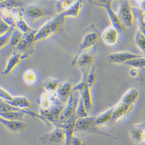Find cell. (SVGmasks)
<instances>
[{
	"mask_svg": "<svg viewBox=\"0 0 145 145\" xmlns=\"http://www.w3.org/2000/svg\"><path fill=\"white\" fill-rule=\"evenodd\" d=\"M65 18L62 14H60L44 23L36 32L34 39V42H37L51 37L63 25Z\"/></svg>",
	"mask_w": 145,
	"mask_h": 145,
	"instance_id": "1",
	"label": "cell"
},
{
	"mask_svg": "<svg viewBox=\"0 0 145 145\" xmlns=\"http://www.w3.org/2000/svg\"><path fill=\"white\" fill-rule=\"evenodd\" d=\"M96 118L95 117H87L85 118H77L76 122V131H83V132H90L96 134H101L112 137L114 139L117 138L113 136H111L108 134L102 132L97 128V125L96 124Z\"/></svg>",
	"mask_w": 145,
	"mask_h": 145,
	"instance_id": "2",
	"label": "cell"
},
{
	"mask_svg": "<svg viewBox=\"0 0 145 145\" xmlns=\"http://www.w3.org/2000/svg\"><path fill=\"white\" fill-rule=\"evenodd\" d=\"M87 78L82 77L81 81L73 87V92L77 91L79 92L80 96L82 99L88 112L89 113L92 110L93 105L91 93V88L87 84Z\"/></svg>",
	"mask_w": 145,
	"mask_h": 145,
	"instance_id": "3",
	"label": "cell"
},
{
	"mask_svg": "<svg viewBox=\"0 0 145 145\" xmlns=\"http://www.w3.org/2000/svg\"><path fill=\"white\" fill-rule=\"evenodd\" d=\"M117 14L124 27L128 28L132 26L134 20V15L128 1H121Z\"/></svg>",
	"mask_w": 145,
	"mask_h": 145,
	"instance_id": "4",
	"label": "cell"
},
{
	"mask_svg": "<svg viewBox=\"0 0 145 145\" xmlns=\"http://www.w3.org/2000/svg\"><path fill=\"white\" fill-rule=\"evenodd\" d=\"M37 32L33 30L28 34H23V38L20 45L16 48L17 52H20L23 56L24 60L32 55L34 51V36Z\"/></svg>",
	"mask_w": 145,
	"mask_h": 145,
	"instance_id": "5",
	"label": "cell"
},
{
	"mask_svg": "<svg viewBox=\"0 0 145 145\" xmlns=\"http://www.w3.org/2000/svg\"><path fill=\"white\" fill-rule=\"evenodd\" d=\"M98 34L97 33L92 31L87 33L82 39V42L79 45V48L78 51L75 55V56L72 60L71 65L72 66H74L77 63V59L79 56L84 52V51L89 49V48L94 46L98 40Z\"/></svg>",
	"mask_w": 145,
	"mask_h": 145,
	"instance_id": "6",
	"label": "cell"
},
{
	"mask_svg": "<svg viewBox=\"0 0 145 145\" xmlns=\"http://www.w3.org/2000/svg\"><path fill=\"white\" fill-rule=\"evenodd\" d=\"M65 105L57 103L52 106L49 109L43 110L40 109V115L48 123L53 124L55 126L59 123L61 115Z\"/></svg>",
	"mask_w": 145,
	"mask_h": 145,
	"instance_id": "7",
	"label": "cell"
},
{
	"mask_svg": "<svg viewBox=\"0 0 145 145\" xmlns=\"http://www.w3.org/2000/svg\"><path fill=\"white\" fill-rule=\"evenodd\" d=\"M65 133L60 127L55 126L54 129L41 136L39 138L41 142L47 144H57L64 143L65 140Z\"/></svg>",
	"mask_w": 145,
	"mask_h": 145,
	"instance_id": "8",
	"label": "cell"
},
{
	"mask_svg": "<svg viewBox=\"0 0 145 145\" xmlns=\"http://www.w3.org/2000/svg\"><path fill=\"white\" fill-rule=\"evenodd\" d=\"M50 15L45 7L39 5H31L26 9L25 15L28 22L33 23Z\"/></svg>",
	"mask_w": 145,
	"mask_h": 145,
	"instance_id": "9",
	"label": "cell"
},
{
	"mask_svg": "<svg viewBox=\"0 0 145 145\" xmlns=\"http://www.w3.org/2000/svg\"><path fill=\"white\" fill-rule=\"evenodd\" d=\"M95 2L98 6L105 8V9L106 10L113 27L117 29L118 31H123L124 27L123 26L121 23L117 14L114 12V11L112 9V5L113 1L108 0V1H97Z\"/></svg>",
	"mask_w": 145,
	"mask_h": 145,
	"instance_id": "10",
	"label": "cell"
},
{
	"mask_svg": "<svg viewBox=\"0 0 145 145\" xmlns=\"http://www.w3.org/2000/svg\"><path fill=\"white\" fill-rule=\"evenodd\" d=\"M79 99L77 100L75 98L74 92L72 93L70 97L65 105V107L60 115L59 123L56 125H59L65 123L67 120L70 119L71 117L76 114V110ZM55 125V126H56Z\"/></svg>",
	"mask_w": 145,
	"mask_h": 145,
	"instance_id": "11",
	"label": "cell"
},
{
	"mask_svg": "<svg viewBox=\"0 0 145 145\" xmlns=\"http://www.w3.org/2000/svg\"><path fill=\"white\" fill-rule=\"evenodd\" d=\"M72 92H73V86H72V83L70 81H66L61 82L56 92L58 101L62 105H65Z\"/></svg>",
	"mask_w": 145,
	"mask_h": 145,
	"instance_id": "12",
	"label": "cell"
},
{
	"mask_svg": "<svg viewBox=\"0 0 145 145\" xmlns=\"http://www.w3.org/2000/svg\"><path fill=\"white\" fill-rule=\"evenodd\" d=\"M78 118L76 115L74 114L70 119L67 120L63 124L56 125L61 127L65 131V140L64 142V145H71V141L72 137L76 133V122Z\"/></svg>",
	"mask_w": 145,
	"mask_h": 145,
	"instance_id": "13",
	"label": "cell"
},
{
	"mask_svg": "<svg viewBox=\"0 0 145 145\" xmlns=\"http://www.w3.org/2000/svg\"><path fill=\"white\" fill-rule=\"evenodd\" d=\"M38 103L40 109L43 110L49 109L55 104L60 103L57 99L56 92H50L46 91L41 94L38 99Z\"/></svg>",
	"mask_w": 145,
	"mask_h": 145,
	"instance_id": "14",
	"label": "cell"
},
{
	"mask_svg": "<svg viewBox=\"0 0 145 145\" xmlns=\"http://www.w3.org/2000/svg\"><path fill=\"white\" fill-rule=\"evenodd\" d=\"M142 56L138 54L129 52H119L108 55L107 59L109 62L113 63H125L129 60Z\"/></svg>",
	"mask_w": 145,
	"mask_h": 145,
	"instance_id": "15",
	"label": "cell"
},
{
	"mask_svg": "<svg viewBox=\"0 0 145 145\" xmlns=\"http://www.w3.org/2000/svg\"><path fill=\"white\" fill-rule=\"evenodd\" d=\"M22 60H24V58L22 54L17 51L14 52L8 59L5 67L2 72V74L4 76L10 75Z\"/></svg>",
	"mask_w": 145,
	"mask_h": 145,
	"instance_id": "16",
	"label": "cell"
},
{
	"mask_svg": "<svg viewBox=\"0 0 145 145\" xmlns=\"http://www.w3.org/2000/svg\"><path fill=\"white\" fill-rule=\"evenodd\" d=\"M7 112H22L25 113L26 114L31 116L34 118H38L41 120L42 121L44 122L46 124H48V123L40 114H37L29 109H20V108L15 107L0 98V113Z\"/></svg>",
	"mask_w": 145,
	"mask_h": 145,
	"instance_id": "17",
	"label": "cell"
},
{
	"mask_svg": "<svg viewBox=\"0 0 145 145\" xmlns=\"http://www.w3.org/2000/svg\"><path fill=\"white\" fill-rule=\"evenodd\" d=\"M19 9L20 8L12 9L9 8H0V17L11 27L16 28L15 18Z\"/></svg>",
	"mask_w": 145,
	"mask_h": 145,
	"instance_id": "18",
	"label": "cell"
},
{
	"mask_svg": "<svg viewBox=\"0 0 145 145\" xmlns=\"http://www.w3.org/2000/svg\"><path fill=\"white\" fill-rule=\"evenodd\" d=\"M0 123L7 129L14 133L19 132L26 128V124L23 121L7 120L1 117H0Z\"/></svg>",
	"mask_w": 145,
	"mask_h": 145,
	"instance_id": "19",
	"label": "cell"
},
{
	"mask_svg": "<svg viewBox=\"0 0 145 145\" xmlns=\"http://www.w3.org/2000/svg\"><path fill=\"white\" fill-rule=\"evenodd\" d=\"M103 41L108 45H115L118 40V31L113 27L106 28L102 33Z\"/></svg>",
	"mask_w": 145,
	"mask_h": 145,
	"instance_id": "20",
	"label": "cell"
},
{
	"mask_svg": "<svg viewBox=\"0 0 145 145\" xmlns=\"http://www.w3.org/2000/svg\"><path fill=\"white\" fill-rule=\"evenodd\" d=\"M139 96V91L135 88H131L124 94L120 102L131 107L137 102Z\"/></svg>",
	"mask_w": 145,
	"mask_h": 145,
	"instance_id": "21",
	"label": "cell"
},
{
	"mask_svg": "<svg viewBox=\"0 0 145 145\" xmlns=\"http://www.w3.org/2000/svg\"><path fill=\"white\" fill-rule=\"evenodd\" d=\"M93 57L87 52H84L79 56L76 65H78L82 71L90 70L91 68V66L93 64Z\"/></svg>",
	"mask_w": 145,
	"mask_h": 145,
	"instance_id": "22",
	"label": "cell"
},
{
	"mask_svg": "<svg viewBox=\"0 0 145 145\" xmlns=\"http://www.w3.org/2000/svg\"><path fill=\"white\" fill-rule=\"evenodd\" d=\"M131 106L120 102L117 106L114 107L113 113L112 121H117L119 119L125 116L129 112Z\"/></svg>",
	"mask_w": 145,
	"mask_h": 145,
	"instance_id": "23",
	"label": "cell"
},
{
	"mask_svg": "<svg viewBox=\"0 0 145 145\" xmlns=\"http://www.w3.org/2000/svg\"><path fill=\"white\" fill-rule=\"evenodd\" d=\"M144 129L145 123L131 126L129 128V134L132 140L136 142H141Z\"/></svg>",
	"mask_w": 145,
	"mask_h": 145,
	"instance_id": "24",
	"label": "cell"
},
{
	"mask_svg": "<svg viewBox=\"0 0 145 145\" xmlns=\"http://www.w3.org/2000/svg\"><path fill=\"white\" fill-rule=\"evenodd\" d=\"M10 105L20 109H29L31 107V102L25 96H14V99L11 102H6Z\"/></svg>",
	"mask_w": 145,
	"mask_h": 145,
	"instance_id": "25",
	"label": "cell"
},
{
	"mask_svg": "<svg viewBox=\"0 0 145 145\" xmlns=\"http://www.w3.org/2000/svg\"><path fill=\"white\" fill-rule=\"evenodd\" d=\"M16 27L23 34H28L32 32L33 30L27 24V23L23 19V14L22 12H20L19 14L15 19Z\"/></svg>",
	"mask_w": 145,
	"mask_h": 145,
	"instance_id": "26",
	"label": "cell"
},
{
	"mask_svg": "<svg viewBox=\"0 0 145 145\" xmlns=\"http://www.w3.org/2000/svg\"><path fill=\"white\" fill-rule=\"evenodd\" d=\"M82 7V1H76L72 4L67 10L62 13L65 18L72 17L77 18L79 16L81 9Z\"/></svg>",
	"mask_w": 145,
	"mask_h": 145,
	"instance_id": "27",
	"label": "cell"
},
{
	"mask_svg": "<svg viewBox=\"0 0 145 145\" xmlns=\"http://www.w3.org/2000/svg\"><path fill=\"white\" fill-rule=\"evenodd\" d=\"M26 115L27 114L25 113L22 112H7L0 113V117L3 118L10 120L20 121H23Z\"/></svg>",
	"mask_w": 145,
	"mask_h": 145,
	"instance_id": "28",
	"label": "cell"
},
{
	"mask_svg": "<svg viewBox=\"0 0 145 145\" xmlns=\"http://www.w3.org/2000/svg\"><path fill=\"white\" fill-rule=\"evenodd\" d=\"M114 110V107L107 110L105 112L103 113L98 117L96 118V124L97 126L104 125L110 121H112L113 117V113Z\"/></svg>",
	"mask_w": 145,
	"mask_h": 145,
	"instance_id": "29",
	"label": "cell"
},
{
	"mask_svg": "<svg viewBox=\"0 0 145 145\" xmlns=\"http://www.w3.org/2000/svg\"><path fill=\"white\" fill-rule=\"evenodd\" d=\"M60 83L61 82L57 79L48 78L44 81L43 87L46 91L55 93L58 89Z\"/></svg>",
	"mask_w": 145,
	"mask_h": 145,
	"instance_id": "30",
	"label": "cell"
},
{
	"mask_svg": "<svg viewBox=\"0 0 145 145\" xmlns=\"http://www.w3.org/2000/svg\"><path fill=\"white\" fill-rule=\"evenodd\" d=\"M37 75L33 70L29 69L24 71L23 74V80L27 86H33L37 81Z\"/></svg>",
	"mask_w": 145,
	"mask_h": 145,
	"instance_id": "31",
	"label": "cell"
},
{
	"mask_svg": "<svg viewBox=\"0 0 145 145\" xmlns=\"http://www.w3.org/2000/svg\"><path fill=\"white\" fill-rule=\"evenodd\" d=\"M23 38V34L18 29L15 28L11 35L9 41V45L13 48H16L20 45Z\"/></svg>",
	"mask_w": 145,
	"mask_h": 145,
	"instance_id": "32",
	"label": "cell"
},
{
	"mask_svg": "<svg viewBox=\"0 0 145 145\" xmlns=\"http://www.w3.org/2000/svg\"><path fill=\"white\" fill-rule=\"evenodd\" d=\"M76 115L78 118H85L89 117V113L88 112L87 108L84 105L82 99L80 96L79 100L77 103V106L76 110Z\"/></svg>",
	"mask_w": 145,
	"mask_h": 145,
	"instance_id": "33",
	"label": "cell"
},
{
	"mask_svg": "<svg viewBox=\"0 0 145 145\" xmlns=\"http://www.w3.org/2000/svg\"><path fill=\"white\" fill-rule=\"evenodd\" d=\"M15 29L12 27L7 33L0 36V50H3L4 48L9 44L11 35Z\"/></svg>",
	"mask_w": 145,
	"mask_h": 145,
	"instance_id": "34",
	"label": "cell"
},
{
	"mask_svg": "<svg viewBox=\"0 0 145 145\" xmlns=\"http://www.w3.org/2000/svg\"><path fill=\"white\" fill-rule=\"evenodd\" d=\"M125 65H129L137 69L145 67V56H141L126 62Z\"/></svg>",
	"mask_w": 145,
	"mask_h": 145,
	"instance_id": "35",
	"label": "cell"
},
{
	"mask_svg": "<svg viewBox=\"0 0 145 145\" xmlns=\"http://www.w3.org/2000/svg\"><path fill=\"white\" fill-rule=\"evenodd\" d=\"M74 3V1H58L56 4V7L59 14H62L67 10Z\"/></svg>",
	"mask_w": 145,
	"mask_h": 145,
	"instance_id": "36",
	"label": "cell"
},
{
	"mask_svg": "<svg viewBox=\"0 0 145 145\" xmlns=\"http://www.w3.org/2000/svg\"><path fill=\"white\" fill-rule=\"evenodd\" d=\"M135 42L139 49L145 54V35L139 30L135 35Z\"/></svg>",
	"mask_w": 145,
	"mask_h": 145,
	"instance_id": "37",
	"label": "cell"
},
{
	"mask_svg": "<svg viewBox=\"0 0 145 145\" xmlns=\"http://www.w3.org/2000/svg\"><path fill=\"white\" fill-rule=\"evenodd\" d=\"M96 80V74L94 67H92L88 72L87 78V84L88 86L91 88L94 86Z\"/></svg>",
	"mask_w": 145,
	"mask_h": 145,
	"instance_id": "38",
	"label": "cell"
},
{
	"mask_svg": "<svg viewBox=\"0 0 145 145\" xmlns=\"http://www.w3.org/2000/svg\"><path fill=\"white\" fill-rule=\"evenodd\" d=\"M14 96L7 91L5 89L0 87V98L5 102H11L14 99Z\"/></svg>",
	"mask_w": 145,
	"mask_h": 145,
	"instance_id": "39",
	"label": "cell"
},
{
	"mask_svg": "<svg viewBox=\"0 0 145 145\" xmlns=\"http://www.w3.org/2000/svg\"><path fill=\"white\" fill-rule=\"evenodd\" d=\"M12 27L0 17V36L7 33Z\"/></svg>",
	"mask_w": 145,
	"mask_h": 145,
	"instance_id": "40",
	"label": "cell"
},
{
	"mask_svg": "<svg viewBox=\"0 0 145 145\" xmlns=\"http://www.w3.org/2000/svg\"><path fill=\"white\" fill-rule=\"evenodd\" d=\"M71 145H84V142L81 137L75 133L71 141Z\"/></svg>",
	"mask_w": 145,
	"mask_h": 145,
	"instance_id": "41",
	"label": "cell"
},
{
	"mask_svg": "<svg viewBox=\"0 0 145 145\" xmlns=\"http://www.w3.org/2000/svg\"><path fill=\"white\" fill-rule=\"evenodd\" d=\"M139 70L137 68L133 67L129 70V75L132 77H136L139 75Z\"/></svg>",
	"mask_w": 145,
	"mask_h": 145,
	"instance_id": "42",
	"label": "cell"
},
{
	"mask_svg": "<svg viewBox=\"0 0 145 145\" xmlns=\"http://www.w3.org/2000/svg\"><path fill=\"white\" fill-rule=\"evenodd\" d=\"M139 7V10L142 12L145 13V1H137Z\"/></svg>",
	"mask_w": 145,
	"mask_h": 145,
	"instance_id": "43",
	"label": "cell"
},
{
	"mask_svg": "<svg viewBox=\"0 0 145 145\" xmlns=\"http://www.w3.org/2000/svg\"><path fill=\"white\" fill-rule=\"evenodd\" d=\"M142 141H143L144 142H145V129L143 131V135H142Z\"/></svg>",
	"mask_w": 145,
	"mask_h": 145,
	"instance_id": "44",
	"label": "cell"
}]
</instances>
